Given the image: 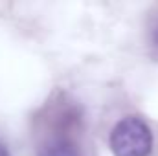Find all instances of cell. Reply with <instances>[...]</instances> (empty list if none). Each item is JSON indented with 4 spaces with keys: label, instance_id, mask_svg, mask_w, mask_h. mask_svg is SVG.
I'll return each mask as SVG.
<instances>
[{
    "label": "cell",
    "instance_id": "3957f363",
    "mask_svg": "<svg viewBox=\"0 0 158 156\" xmlns=\"http://www.w3.org/2000/svg\"><path fill=\"white\" fill-rule=\"evenodd\" d=\"M149 40L151 46L158 51V13L153 15V18L149 20Z\"/></svg>",
    "mask_w": 158,
    "mask_h": 156
},
{
    "label": "cell",
    "instance_id": "6da1fadb",
    "mask_svg": "<svg viewBox=\"0 0 158 156\" xmlns=\"http://www.w3.org/2000/svg\"><path fill=\"white\" fill-rule=\"evenodd\" d=\"M110 149L114 156H149L153 149L149 125L136 116L123 117L110 132Z\"/></svg>",
    "mask_w": 158,
    "mask_h": 156
},
{
    "label": "cell",
    "instance_id": "7a4b0ae2",
    "mask_svg": "<svg viewBox=\"0 0 158 156\" xmlns=\"http://www.w3.org/2000/svg\"><path fill=\"white\" fill-rule=\"evenodd\" d=\"M39 156H81V151L68 138H52L39 147Z\"/></svg>",
    "mask_w": 158,
    "mask_h": 156
}]
</instances>
